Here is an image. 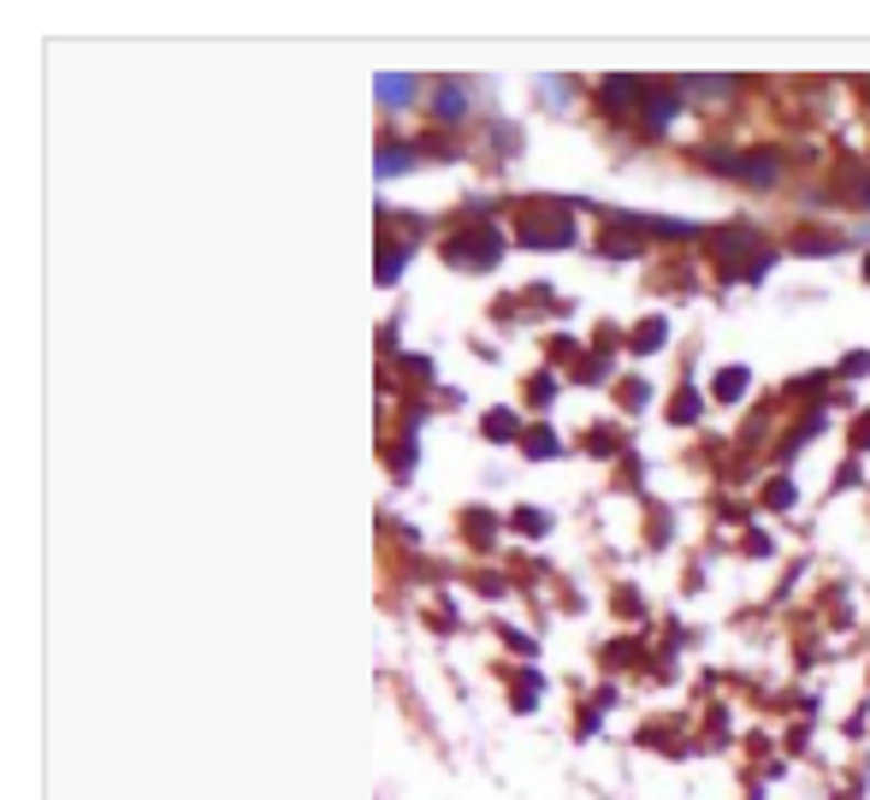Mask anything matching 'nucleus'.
<instances>
[{"label":"nucleus","mask_w":870,"mask_h":800,"mask_svg":"<svg viewBox=\"0 0 870 800\" xmlns=\"http://www.w3.org/2000/svg\"><path fill=\"white\" fill-rule=\"evenodd\" d=\"M740 391H747V368H729L722 386H717V398H740Z\"/></svg>","instance_id":"obj_2"},{"label":"nucleus","mask_w":870,"mask_h":800,"mask_svg":"<svg viewBox=\"0 0 870 800\" xmlns=\"http://www.w3.org/2000/svg\"><path fill=\"white\" fill-rule=\"evenodd\" d=\"M864 196H870V191H864Z\"/></svg>","instance_id":"obj_3"},{"label":"nucleus","mask_w":870,"mask_h":800,"mask_svg":"<svg viewBox=\"0 0 870 800\" xmlns=\"http://www.w3.org/2000/svg\"><path fill=\"white\" fill-rule=\"evenodd\" d=\"M379 96H385L391 107H398V101H415V77H379Z\"/></svg>","instance_id":"obj_1"}]
</instances>
